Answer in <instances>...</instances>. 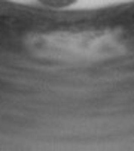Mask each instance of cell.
Returning a JSON list of instances; mask_svg holds the SVG:
<instances>
[{"label": "cell", "mask_w": 134, "mask_h": 151, "mask_svg": "<svg viewBox=\"0 0 134 151\" xmlns=\"http://www.w3.org/2000/svg\"><path fill=\"white\" fill-rule=\"evenodd\" d=\"M40 2H42V3H45V5H49V6L61 8V6H66V5L73 3L75 0H40Z\"/></svg>", "instance_id": "6da1fadb"}]
</instances>
